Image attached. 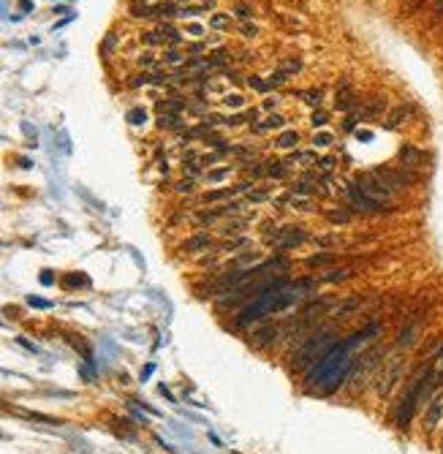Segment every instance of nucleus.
Returning a JSON list of instances; mask_svg holds the SVG:
<instances>
[{"mask_svg": "<svg viewBox=\"0 0 443 454\" xmlns=\"http://www.w3.org/2000/svg\"><path fill=\"white\" fill-rule=\"evenodd\" d=\"M435 383H438L435 370H427L422 379L411 386V392L405 394V400H403V403H400V408H397V427H408V422L414 419V414H416L419 403L430 394V389H433Z\"/></svg>", "mask_w": 443, "mask_h": 454, "instance_id": "f257e3e1", "label": "nucleus"}, {"mask_svg": "<svg viewBox=\"0 0 443 454\" xmlns=\"http://www.w3.org/2000/svg\"><path fill=\"white\" fill-rule=\"evenodd\" d=\"M332 346V335L329 332H321V335H313L299 351H296L294 357V370H304L307 365H313L315 359H321L318 357V351H326Z\"/></svg>", "mask_w": 443, "mask_h": 454, "instance_id": "f03ea898", "label": "nucleus"}, {"mask_svg": "<svg viewBox=\"0 0 443 454\" xmlns=\"http://www.w3.org/2000/svg\"><path fill=\"white\" fill-rule=\"evenodd\" d=\"M307 239H310V234L299 226H278L272 231V248L275 250H291Z\"/></svg>", "mask_w": 443, "mask_h": 454, "instance_id": "7ed1b4c3", "label": "nucleus"}, {"mask_svg": "<svg viewBox=\"0 0 443 454\" xmlns=\"http://www.w3.org/2000/svg\"><path fill=\"white\" fill-rule=\"evenodd\" d=\"M357 185L365 191V193H370L372 199H378V202H383L386 204V199H392V193H394V188L389 185V182H383L378 174H359L357 177Z\"/></svg>", "mask_w": 443, "mask_h": 454, "instance_id": "20e7f679", "label": "nucleus"}, {"mask_svg": "<svg viewBox=\"0 0 443 454\" xmlns=\"http://www.w3.org/2000/svg\"><path fill=\"white\" fill-rule=\"evenodd\" d=\"M372 174H378L383 182H389L394 191L397 188H408V185H414L416 182V174L414 171H408V169H392V166H375L372 169Z\"/></svg>", "mask_w": 443, "mask_h": 454, "instance_id": "39448f33", "label": "nucleus"}, {"mask_svg": "<svg viewBox=\"0 0 443 454\" xmlns=\"http://www.w3.org/2000/svg\"><path fill=\"white\" fill-rule=\"evenodd\" d=\"M180 250L188 253V256H193V253H204V250H213V237H210V234H193V237H188V239L180 245Z\"/></svg>", "mask_w": 443, "mask_h": 454, "instance_id": "423d86ee", "label": "nucleus"}, {"mask_svg": "<svg viewBox=\"0 0 443 454\" xmlns=\"http://www.w3.org/2000/svg\"><path fill=\"white\" fill-rule=\"evenodd\" d=\"M302 142V136H299V131H283V134H278V139H275V145L280 147V150H294L296 145Z\"/></svg>", "mask_w": 443, "mask_h": 454, "instance_id": "0eeeda50", "label": "nucleus"}, {"mask_svg": "<svg viewBox=\"0 0 443 454\" xmlns=\"http://www.w3.org/2000/svg\"><path fill=\"white\" fill-rule=\"evenodd\" d=\"M226 215H228V210H226V204H223V207H218V210H207V213H199V215H196V224H199V226H210V224L221 221V218H226Z\"/></svg>", "mask_w": 443, "mask_h": 454, "instance_id": "6e6552de", "label": "nucleus"}, {"mask_svg": "<svg viewBox=\"0 0 443 454\" xmlns=\"http://www.w3.org/2000/svg\"><path fill=\"white\" fill-rule=\"evenodd\" d=\"M408 115H411V106H408V104H403V106H397V109L386 117V123H383V126H386V128H397V126H403V123H405V117H408Z\"/></svg>", "mask_w": 443, "mask_h": 454, "instance_id": "1a4fd4ad", "label": "nucleus"}, {"mask_svg": "<svg viewBox=\"0 0 443 454\" xmlns=\"http://www.w3.org/2000/svg\"><path fill=\"white\" fill-rule=\"evenodd\" d=\"M400 158L405 160V166H419V163L424 160V152H422V150H416L414 145H405V147L400 150Z\"/></svg>", "mask_w": 443, "mask_h": 454, "instance_id": "9d476101", "label": "nucleus"}, {"mask_svg": "<svg viewBox=\"0 0 443 454\" xmlns=\"http://www.w3.org/2000/svg\"><path fill=\"white\" fill-rule=\"evenodd\" d=\"M177 3L174 0H163V3H158L155 5V19H171V16H177Z\"/></svg>", "mask_w": 443, "mask_h": 454, "instance_id": "9b49d317", "label": "nucleus"}, {"mask_svg": "<svg viewBox=\"0 0 443 454\" xmlns=\"http://www.w3.org/2000/svg\"><path fill=\"white\" fill-rule=\"evenodd\" d=\"M155 109H158V112H163V115H180V112L185 109V104H182V101H177V98H171V101L160 98V101L155 104Z\"/></svg>", "mask_w": 443, "mask_h": 454, "instance_id": "f8f14e48", "label": "nucleus"}, {"mask_svg": "<svg viewBox=\"0 0 443 454\" xmlns=\"http://www.w3.org/2000/svg\"><path fill=\"white\" fill-rule=\"evenodd\" d=\"M286 126V117L283 115H270L264 123H259V126H253V131H259V134H264V131H272V128H283Z\"/></svg>", "mask_w": 443, "mask_h": 454, "instance_id": "ddd939ff", "label": "nucleus"}, {"mask_svg": "<svg viewBox=\"0 0 443 454\" xmlns=\"http://www.w3.org/2000/svg\"><path fill=\"white\" fill-rule=\"evenodd\" d=\"M250 221H253V218H242V221H228V224H226V226H221L218 231H221V237H239V231L248 226Z\"/></svg>", "mask_w": 443, "mask_h": 454, "instance_id": "4468645a", "label": "nucleus"}, {"mask_svg": "<svg viewBox=\"0 0 443 454\" xmlns=\"http://www.w3.org/2000/svg\"><path fill=\"white\" fill-rule=\"evenodd\" d=\"M248 245H250V239L239 234V237H228L221 245V250L223 253H234V250H242V248H248Z\"/></svg>", "mask_w": 443, "mask_h": 454, "instance_id": "2eb2a0df", "label": "nucleus"}, {"mask_svg": "<svg viewBox=\"0 0 443 454\" xmlns=\"http://www.w3.org/2000/svg\"><path fill=\"white\" fill-rule=\"evenodd\" d=\"M158 128L180 131V128H182V120H180V115H160V117H158Z\"/></svg>", "mask_w": 443, "mask_h": 454, "instance_id": "dca6fc26", "label": "nucleus"}, {"mask_svg": "<svg viewBox=\"0 0 443 454\" xmlns=\"http://www.w3.org/2000/svg\"><path fill=\"white\" fill-rule=\"evenodd\" d=\"M210 27L213 30H228V27H234V19L228 14H213L210 16Z\"/></svg>", "mask_w": 443, "mask_h": 454, "instance_id": "f3484780", "label": "nucleus"}, {"mask_svg": "<svg viewBox=\"0 0 443 454\" xmlns=\"http://www.w3.org/2000/svg\"><path fill=\"white\" fill-rule=\"evenodd\" d=\"M294 95H302L310 106H318V104L324 101V90H296Z\"/></svg>", "mask_w": 443, "mask_h": 454, "instance_id": "a211bd4d", "label": "nucleus"}, {"mask_svg": "<svg viewBox=\"0 0 443 454\" xmlns=\"http://www.w3.org/2000/svg\"><path fill=\"white\" fill-rule=\"evenodd\" d=\"M160 33H163V38H166L171 47H177V44L182 41V33H180L177 27H171V25H163V27H160Z\"/></svg>", "mask_w": 443, "mask_h": 454, "instance_id": "6ab92c4d", "label": "nucleus"}, {"mask_svg": "<svg viewBox=\"0 0 443 454\" xmlns=\"http://www.w3.org/2000/svg\"><path fill=\"white\" fill-rule=\"evenodd\" d=\"M335 106H337L340 112H351V109H354V95L340 90V93H337V101H335Z\"/></svg>", "mask_w": 443, "mask_h": 454, "instance_id": "aec40b11", "label": "nucleus"}, {"mask_svg": "<svg viewBox=\"0 0 443 454\" xmlns=\"http://www.w3.org/2000/svg\"><path fill=\"white\" fill-rule=\"evenodd\" d=\"M142 41L149 44V47H160V44H166V38H163V33L160 30H149V33H142Z\"/></svg>", "mask_w": 443, "mask_h": 454, "instance_id": "412c9836", "label": "nucleus"}, {"mask_svg": "<svg viewBox=\"0 0 443 454\" xmlns=\"http://www.w3.org/2000/svg\"><path fill=\"white\" fill-rule=\"evenodd\" d=\"M231 171H234V166H221V169H213V171H207V180H210V182H221V180H226Z\"/></svg>", "mask_w": 443, "mask_h": 454, "instance_id": "4be33fe9", "label": "nucleus"}, {"mask_svg": "<svg viewBox=\"0 0 443 454\" xmlns=\"http://www.w3.org/2000/svg\"><path fill=\"white\" fill-rule=\"evenodd\" d=\"M326 123H329V112L315 109V112H313V117H310V126H313V128H324Z\"/></svg>", "mask_w": 443, "mask_h": 454, "instance_id": "5701e85b", "label": "nucleus"}, {"mask_svg": "<svg viewBox=\"0 0 443 454\" xmlns=\"http://www.w3.org/2000/svg\"><path fill=\"white\" fill-rule=\"evenodd\" d=\"M329 145H332V134H329V131H318V134L313 136V147H315V150L329 147Z\"/></svg>", "mask_w": 443, "mask_h": 454, "instance_id": "b1692460", "label": "nucleus"}, {"mask_svg": "<svg viewBox=\"0 0 443 454\" xmlns=\"http://www.w3.org/2000/svg\"><path fill=\"white\" fill-rule=\"evenodd\" d=\"M332 261H335L332 253H315L307 259V267H321V264H332Z\"/></svg>", "mask_w": 443, "mask_h": 454, "instance_id": "393cba45", "label": "nucleus"}, {"mask_svg": "<svg viewBox=\"0 0 443 454\" xmlns=\"http://www.w3.org/2000/svg\"><path fill=\"white\" fill-rule=\"evenodd\" d=\"M248 84H250L253 90H259V93H270V87H272V84H270V79H259V76H250V79H248Z\"/></svg>", "mask_w": 443, "mask_h": 454, "instance_id": "a878e982", "label": "nucleus"}, {"mask_svg": "<svg viewBox=\"0 0 443 454\" xmlns=\"http://www.w3.org/2000/svg\"><path fill=\"white\" fill-rule=\"evenodd\" d=\"M223 101H226L231 109H242V106H245V95H242V93H228Z\"/></svg>", "mask_w": 443, "mask_h": 454, "instance_id": "bb28decb", "label": "nucleus"}, {"mask_svg": "<svg viewBox=\"0 0 443 454\" xmlns=\"http://www.w3.org/2000/svg\"><path fill=\"white\" fill-rule=\"evenodd\" d=\"M438 416H441V400L435 397V400H433V408L427 411V427H433V425L438 422Z\"/></svg>", "mask_w": 443, "mask_h": 454, "instance_id": "cd10ccee", "label": "nucleus"}, {"mask_svg": "<svg viewBox=\"0 0 443 454\" xmlns=\"http://www.w3.org/2000/svg\"><path fill=\"white\" fill-rule=\"evenodd\" d=\"M291 193H302V196H307V193H313V185H310V180H296L294 185H291Z\"/></svg>", "mask_w": 443, "mask_h": 454, "instance_id": "c85d7f7f", "label": "nucleus"}, {"mask_svg": "<svg viewBox=\"0 0 443 454\" xmlns=\"http://www.w3.org/2000/svg\"><path fill=\"white\" fill-rule=\"evenodd\" d=\"M180 60H182L180 49H174V47H171V49H166V52H163V63H166V66H169V63H171V66H177Z\"/></svg>", "mask_w": 443, "mask_h": 454, "instance_id": "c756f323", "label": "nucleus"}, {"mask_svg": "<svg viewBox=\"0 0 443 454\" xmlns=\"http://www.w3.org/2000/svg\"><path fill=\"white\" fill-rule=\"evenodd\" d=\"M234 14L242 16V19H250V16H253V8H250L248 3H237V5H234Z\"/></svg>", "mask_w": 443, "mask_h": 454, "instance_id": "7c9ffc66", "label": "nucleus"}, {"mask_svg": "<svg viewBox=\"0 0 443 454\" xmlns=\"http://www.w3.org/2000/svg\"><path fill=\"white\" fill-rule=\"evenodd\" d=\"M270 177H278V180L286 177V166H283L280 160H272V163H270Z\"/></svg>", "mask_w": 443, "mask_h": 454, "instance_id": "2f4dec72", "label": "nucleus"}, {"mask_svg": "<svg viewBox=\"0 0 443 454\" xmlns=\"http://www.w3.org/2000/svg\"><path fill=\"white\" fill-rule=\"evenodd\" d=\"M357 123H359V115H357V112H348V117H346V123H343V131H354Z\"/></svg>", "mask_w": 443, "mask_h": 454, "instance_id": "473e14b6", "label": "nucleus"}, {"mask_svg": "<svg viewBox=\"0 0 443 454\" xmlns=\"http://www.w3.org/2000/svg\"><path fill=\"white\" fill-rule=\"evenodd\" d=\"M193 188H196V182H193V180H182V182H177V185H174V191H180V193H193Z\"/></svg>", "mask_w": 443, "mask_h": 454, "instance_id": "72a5a7b5", "label": "nucleus"}, {"mask_svg": "<svg viewBox=\"0 0 443 454\" xmlns=\"http://www.w3.org/2000/svg\"><path fill=\"white\" fill-rule=\"evenodd\" d=\"M286 79H289L286 71H275V74L270 76V84H272V87H278V84H286Z\"/></svg>", "mask_w": 443, "mask_h": 454, "instance_id": "f704fd0d", "label": "nucleus"}, {"mask_svg": "<svg viewBox=\"0 0 443 454\" xmlns=\"http://www.w3.org/2000/svg\"><path fill=\"white\" fill-rule=\"evenodd\" d=\"M299 69H302V63H299V60H289V63H283V69H280V71H286V74H296Z\"/></svg>", "mask_w": 443, "mask_h": 454, "instance_id": "c9c22d12", "label": "nucleus"}, {"mask_svg": "<svg viewBox=\"0 0 443 454\" xmlns=\"http://www.w3.org/2000/svg\"><path fill=\"white\" fill-rule=\"evenodd\" d=\"M326 218L335 221V224H346L348 221V213H326Z\"/></svg>", "mask_w": 443, "mask_h": 454, "instance_id": "e433bc0d", "label": "nucleus"}, {"mask_svg": "<svg viewBox=\"0 0 443 454\" xmlns=\"http://www.w3.org/2000/svg\"><path fill=\"white\" fill-rule=\"evenodd\" d=\"M134 87H142V84H152V74H139L134 82H131Z\"/></svg>", "mask_w": 443, "mask_h": 454, "instance_id": "4c0bfd02", "label": "nucleus"}, {"mask_svg": "<svg viewBox=\"0 0 443 454\" xmlns=\"http://www.w3.org/2000/svg\"><path fill=\"white\" fill-rule=\"evenodd\" d=\"M204 49H207V44H204V41H199V44H193V47H188V55H193V58H196V55H202Z\"/></svg>", "mask_w": 443, "mask_h": 454, "instance_id": "58836bf2", "label": "nucleus"}, {"mask_svg": "<svg viewBox=\"0 0 443 454\" xmlns=\"http://www.w3.org/2000/svg\"><path fill=\"white\" fill-rule=\"evenodd\" d=\"M267 199V191H253L250 196H248V202H253V204H259V202H264Z\"/></svg>", "mask_w": 443, "mask_h": 454, "instance_id": "ea45409f", "label": "nucleus"}, {"mask_svg": "<svg viewBox=\"0 0 443 454\" xmlns=\"http://www.w3.org/2000/svg\"><path fill=\"white\" fill-rule=\"evenodd\" d=\"M351 278V272H340V270H335L332 275H326V280H348Z\"/></svg>", "mask_w": 443, "mask_h": 454, "instance_id": "a19ab883", "label": "nucleus"}, {"mask_svg": "<svg viewBox=\"0 0 443 454\" xmlns=\"http://www.w3.org/2000/svg\"><path fill=\"white\" fill-rule=\"evenodd\" d=\"M242 33H245V36H259V25H250V22H248V25H242Z\"/></svg>", "mask_w": 443, "mask_h": 454, "instance_id": "79ce46f5", "label": "nucleus"}, {"mask_svg": "<svg viewBox=\"0 0 443 454\" xmlns=\"http://www.w3.org/2000/svg\"><path fill=\"white\" fill-rule=\"evenodd\" d=\"M142 117H145V112H142V109H134V112H128V120H131V123H142Z\"/></svg>", "mask_w": 443, "mask_h": 454, "instance_id": "37998d69", "label": "nucleus"}, {"mask_svg": "<svg viewBox=\"0 0 443 454\" xmlns=\"http://www.w3.org/2000/svg\"><path fill=\"white\" fill-rule=\"evenodd\" d=\"M182 169H185V174H188V177H191V180H193V177H196V174H199V166H196V163H185V166H182Z\"/></svg>", "mask_w": 443, "mask_h": 454, "instance_id": "c03bdc74", "label": "nucleus"}, {"mask_svg": "<svg viewBox=\"0 0 443 454\" xmlns=\"http://www.w3.org/2000/svg\"><path fill=\"white\" fill-rule=\"evenodd\" d=\"M318 166H321V169H326V171H329V169H332V166H335V160H332V158H321V160H318Z\"/></svg>", "mask_w": 443, "mask_h": 454, "instance_id": "a18cd8bd", "label": "nucleus"}, {"mask_svg": "<svg viewBox=\"0 0 443 454\" xmlns=\"http://www.w3.org/2000/svg\"><path fill=\"white\" fill-rule=\"evenodd\" d=\"M315 242H318L321 248H326V245H335V239H332V237H318Z\"/></svg>", "mask_w": 443, "mask_h": 454, "instance_id": "49530a36", "label": "nucleus"}, {"mask_svg": "<svg viewBox=\"0 0 443 454\" xmlns=\"http://www.w3.org/2000/svg\"><path fill=\"white\" fill-rule=\"evenodd\" d=\"M291 207H296V210H307V202H304V199H294Z\"/></svg>", "mask_w": 443, "mask_h": 454, "instance_id": "de8ad7c7", "label": "nucleus"}, {"mask_svg": "<svg viewBox=\"0 0 443 454\" xmlns=\"http://www.w3.org/2000/svg\"><path fill=\"white\" fill-rule=\"evenodd\" d=\"M191 36H196V38H199V36H204V27H199V25H193V27H191Z\"/></svg>", "mask_w": 443, "mask_h": 454, "instance_id": "09e8293b", "label": "nucleus"}, {"mask_svg": "<svg viewBox=\"0 0 443 454\" xmlns=\"http://www.w3.org/2000/svg\"><path fill=\"white\" fill-rule=\"evenodd\" d=\"M250 174H253V177H264V169H261V166H250Z\"/></svg>", "mask_w": 443, "mask_h": 454, "instance_id": "8fccbe9b", "label": "nucleus"}, {"mask_svg": "<svg viewBox=\"0 0 443 454\" xmlns=\"http://www.w3.org/2000/svg\"><path fill=\"white\" fill-rule=\"evenodd\" d=\"M283 204H286V196H280V199H272V207H275V210H280Z\"/></svg>", "mask_w": 443, "mask_h": 454, "instance_id": "3c124183", "label": "nucleus"}, {"mask_svg": "<svg viewBox=\"0 0 443 454\" xmlns=\"http://www.w3.org/2000/svg\"><path fill=\"white\" fill-rule=\"evenodd\" d=\"M76 283H84V278L74 275V278H69V280H66V286H76Z\"/></svg>", "mask_w": 443, "mask_h": 454, "instance_id": "603ef678", "label": "nucleus"}, {"mask_svg": "<svg viewBox=\"0 0 443 454\" xmlns=\"http://www.w3.org/2000/svg\"><path fill=\"white\" fill-rule=\"evenodd\" d=\"M139 63H142V66H155V60L149 58V52L145 55V58H139Z\"/></svg>", "mask_w": 443, "mask_h": 454, "instance_id": "864d4df0", "label": "nucleus"}, {"mask_svg": "<svg viewBox=\"0 0 443 454\" xmlns=\"http://www.w3.org/2000/svg\"><path fill=\"white\" fill-rule=\"evenodd\" d=\"M435 16H443V0H435Z\"/></svg>", "mask_w": 443, "mask_h": 454, "instance_id": "5fc2aeb1", "label": "nucleus"}, {"mask_svg": "<svg viewBox=\"0 0 443 454\" xmlns=\"http://www.w3.org/2000/svg\"><path fill=\"white\" fill-rule=\"evenodd\" d=\"M422 3H424V0H414V8H419V5H422Z\"/></svg>", "mask_w": 443, "mask_h": 454, "instance_id": "6e6d98bb", "label": "nucleus"}, {"mask_svg": "<svg viewBox=\"0 0 443 454\" xmlns=\"http://www.w3.org/2000/svg\"><path fill=\"white\" fill-rule=\"evenodd\" d=\"M182 3H193V0H182Z\"/></svg>", "mask_w": 443, "mask_h": 454, "instance_id": "4d7b16f0", "label": "nucleus"}, {"mask_svg": "<svg viewBox=\"0 0 443 454\" xmlns=\"http://www.w3.org/2000/svg\"><path fill=\"white\" fill-rule=\"evenodd\" d=\"M441 359H443V348H441Z\"/></svg>", "mask_w": 443, "mask_h": 454, "instance_id": "13d9d810", "label": "nucleus"}]
</instances>
